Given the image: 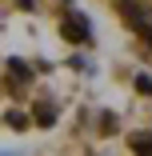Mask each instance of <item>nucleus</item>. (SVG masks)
I'll return each instance as SVG.
<instances>
[{
	"mask_svg": "<svg viewBox=\"0 0 152 156\" xmlns=\"http://www.w3.org/2000/svg\"><path fill=\"white\" fill-rule=\"evenodd\" d=\"M136 88L144 92V96H152V76H136Z\"/></svg>",
	"mask_w": 152,
	"mask_h": 156,
	"instance_id": "39448f33",
	"label": "nucleus"
},
{
	"mask_svg": "<svg viewBox=\"0 0 152 156\" xmlns=\"http://www.w3.org/2000/svg\"><path fill=\"white\" fill-rule=\"evenodd\" d=\"M52 120H56V108L52 104H40L36 108V124H52Z\"/></svg>",
	"mask_w": 152,
	"mask_h": 156,
	"instance_id": "7ed1b4c3",
	"label": "nucleus"
},
{
	"mask_svg": "<svg viewBox=\"0 0 152 156\" xmlns=\"http://www.w3.org/2000/svg\"><path fill=\"white\" fill-rule=\"evenodd\" d=\"M144 40H148V44H152V28H148V32H144Z\"/></svg>",
	"mask_w": 152,
	"mask_h": 156,
	"instance_id": "423d86ee",
	"label": "nucleus"
},
{
	"mask_svg": "<svg viewBox=\"0 0 152 156\" xmlns=\"http://www.w3.org/2000/svg\"><path fill=\"white\" fill-rule=\"evenodd\" d=\"M8 68H12V76H16V80H28V68L20 64V60H8Z\"/></svg>",
	"mask_w": 152,
	"mask_h": 156,
	"instance_id": "20e7f679",
	"label": "nucleus"
},
{
	"mask_svg": "<svg viewBox=\"0 0 152 156\" xmlns=\"http://www.w3.org/2000/svg\"><path fill=\"white\" fill-rule=\"evenodd\" d=\"M128 144L136 148V156H152V136H144V132H132V136H128Z\"/></svg>",
	"mask_w": 152,
	"mask_h": 156,
	"instance_id": "f03ea898",
	"label": "nucleus"
},
{
	"mask_svg": "<svg viewBox=\"0 0 152 156\" xmlns=\"http://www.w3.org/2000/svg\"><path fill=\"white\" fill-rule=\"evenodd\" d=\"M60 36L72 40V44H88V40H92V28H88V20L80 12H68L64 20H60Z\"/></svg>",
	"mask_w": 152,
	"mask_h": 156,
	"instance_id": "f257e3e1",
	"label": "nucleus"
}]
</instances>
